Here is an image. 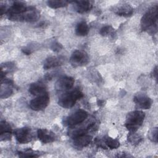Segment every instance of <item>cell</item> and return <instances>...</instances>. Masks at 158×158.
<instances>
[{"mask_svg": "<svg viewBox=\"0 0 158 158\" xmlns=\"http://www.w3.org/2000/svg\"><path fill=\"white\" fill-rule=\"evenodd\" d=\"M153 73H154V75L155 76V78H157V67H155L154 71H153Z\"/></svg>", "mask_w": 158, "mask_h": 158, "instance_id": "obj_27", "label": "cell"}, {"mask_svg": "<svg viewBox=\"0 0 158 158\" xmlns=\"http://www.w3.org/2000/svg\"><path fill=\"white\" fill-rule=\"evenodd\" d=\"M29 92L34 96H39L46 93V88L43 83L37 82L30 85L28 89Z\"/></svg>", "mask_w": 158, "mask_h": 158, "instance_id": "obj_16", "label": "cell"}, {"mask_svg": "<svg viewBox=\"0 0 158 158\" xmlns=\"http://www.w3.org/2000/svg\"><path fill=\"white\" fill-rule=\"evenodd\" d=\"M145 117V114L141 110L129 112L126 117L125 126L130 132H136L141 126Z\"/></svg>", "mask_w": 158, "mask_h": 158, "instance_id": "obj_2", "label": "cell"}, {"mask_svg": "<svg viewBox=\"0 0 158 158\" xmlns=\"http://www.w3.org/2000/svg\"><path fill=\"white\" fill-rule=\"evenodd\" d=\"M133 101L139 108L143 109H149L152 105L151 99L143 93L136 94L133 98Z\"/></svg>", "mask_w": 158, "mask_h": 158, "instance_id": "obj_9", "label": "cell"}, {"mask_svg": "<svg viewBox=\"0 0 158 158\" xmlns=\"http://www.w3.org/2000/svg\"><path fill=\"white\" fill-rule=\"evenodd\" d=\"M88 117V113L84 110L80 109L68 116L64 120L65 125L73 126L82 123Z\"/></svg>", "mask_w": 158, "mask_h": 158, "instance_id": "obj_7", "label": "cell"}, {"mask_svg": "<svg viewBox=\"0 0 158 158\" xmlns=\"http://www.w3.org/2000/svg\"><path fill=\"white\" fill-rule=\"evenodd\" d=\"M83 97V93L79 89H75L69 92H67L60 96L58 104L62 107L69 109L72 107L77 101Z\"/></svg>", "mask_w": 158, "mask_h": 158, "instance_id": "obj_3", "label": "cell"}, {"mask_svg": "<svg viewBox=\"0 0 158 158\" xmlns=\"http://www.w3.org/2000/svg\"><path fill=\"white\" fill-rule=\"evenodd\" d=\"M49 102V96L48 92L37 96L36 98L32 99L30 102V108L36 111L44 109Z\"/></svg>", "mask_w": 158, "mask_h": 158, "instance_id": "obj_6", "label": "cell"}, {"mask_svg": "<svg viewBox=\"0 0 158 158\" xmlns=\"http://www.w3.org/2000/svg\"><path fill=\"white\" fill-rule=\"evenodd\" d=\"M75 83L74 79L69 76H64L60 78L56 83V88L57 90H67L71 89Z\"/></svg>", "mask_w": 158, "mask_h": 158, "instance_id": "obj_10", "label": "cell"}, {"mask_svg": "<svg viewBox=\"0 0 158 158\" xmlns=\"http://www.w3.org/2000/svg\"><path fill=\"white\" fill-rule=\"evenodd\" d=\"M102 141L106 148H109V149H117L120 146V143L117 139H114L108 136H105Z\"/></svg>", "mask_w": 158, "mask_h": 158, "instance_id": "obj_20", "label": "cell"}, {"mask_svg": "<svg viewBox=\"0 0 158 158\" xmlns=\"http://www.w3.org/2000/svg\"><path fill=\"white\" fill-rule=\"evenodd\" d=\"M148 137L151 141L156 143H157V127L153 128L149 130L148 133Z\"/></svg>", "mask_w": 158, "mask_h": 158, "instance_id": "obj_25", "label": "cell"}, {"mask_svg": "<svg viewBox=\"0 0 158 158\" xmlns=\"http://www.w3.org/2000/svg\"><path fill=\"white\" fill-rule=\"evenodd\" d=\"M28 7L21 1H15L12 5L6 10L7 17L10 20L22 21V17L27 10Z\"/></svg>", "mask_w": 158, "mask_h": 158, "instance_id": "obj_4", "label": "cell"}, {"mask_svg": "<svg viewBox=\"0 0 158 158\" xmlns=\"http://www.w3.org/2000/svg\"><path fill=\"white\" fill-rule=\"evenodd\" d=\"M4 83L5 84V86H1V98H8L12 93V89L11 86L13 83L9 79H4Z\"/></svg>", "mask_w": 158, "mask_h": 158, "instance_id": "obj_17", "label": "cell"}, {"mask_svg": "<svg viewBox=\"0 0 158 158\" xmlns=\"http://www.w3.org/2000/svg\"><path fill=\"white\" fill-rule=\"evenodd\" d=\"M72 2L75 4V10L80 14H83L89 11L93 7L91 2L89 1H75Z\"/></svg>", "mask_w": 158, "mask_h": 158, "instance_id": "obj_14", "label": "cell"}, {"mask_svg": "<svg viewBox=\"0 0 158 158\" xmlns=\"http://www.w3.org/2000/svg\"><path fill=\"white\" fill-rule=\"evenodd\" d=\"M64 57L62 56H51L47 58L44 62L43 67L44 69L48 70L52 68L57 67L62 65L64 62Z\"/></svg>", "mask_w": 158, "mask_h": 158, "instance_id": "obj_13", "label": "cell"}, {"mask_svg": "<svg viewBox=\"0 0 158 158\" xmlns=\"http://www.w3.org/2000/svg\"><path fill=\"white\" fill-rule=\"evenodd\" d=\"M114 29L110 25H106L103 27H102L100 30L99 33L102 36H109V35H112L114 33Z\"/></svg>", "mask_w": 158, "mask_h": 158, "instance_id": "obj_22", "label": "cell"}, {"mask_svg": "<svg viewBox=\"0 0 158 158\" xmlns=\"http://www.w3.org/2000/svg\"><path fill=\"white\" fill-rule=\"evenodd\" d=\"M51 48L52 51H54L55 52H58L61 50V49L62 48V46L57 42H54L52 44Z\"/></svg>", "mask_w": 158, "mask_h": 158, "instance_id": "obj_26", "label": "cell"}, {"mask_svg": "<svg viewBox=\"0 0 158 158\" xmlns=\"http://www.w3.org/2000/svg\"><path fill=\"white\" fill-rule=\"evenodd\" d=\"M37 136L39 140L44 144L53 142L56 139L55 134L47 129L38 130Z\"/></svg>", "mask_w": 158, "mask_h": 158, "instance_id": "obj_11", "label": "cell"}, {"mask_svg": "<svg viewBox=\"0 0 158 158\" xmlns=\"http://www.w3.org/2000/svg\"><path fill=\"white\" fill-rule=\"evenodd\" d=\"M89 32V27L85 21H81L77 23L75 28V33L78 36H86Z\"/></svg>", "mask_w": 158, "mask_h": 158, "instance_id": "obj_19", "label": "cell"}, {"mask_svg": "<svg viewBox=\"0 0 158 158\" xmlns=\"http://www.w3.org/2000/svg\"><path fill=\"white\" fill-rule=\"evenodd\" d=\"M19 156L20 157H38L39 154L38 153H36L34 152L33 150L29 149L25 150L24 152H19Z\"/></svg>", "mask_w": 158, "mask_h": 158, "instance_id": "obj_23", "label": "cell"}, {"mask_svg": "<svg viewBox=\"0 0 158 158\" xmlns=\"http://www.w3.org/2000/svg\"><path fill=\"white\" fill-rule=\"evenodd\" d=\"M72 139L74 146L78 149L83 148L84 147L87 146L92 141V137L86 133L75 137Z\"/></svg>", "mask_w": 158, "mask_h": 158, "instance_id": "obj_12", "label": "cell"}, {"mask_svg": "<svg viewBox=\"0 0 158 158\" xmlns=\"http://www.w3.org/2000/svg\"><path fill=\"white\" fill-rule=\"evenodd\" d=\"M0 130L1 141L10 139L12 128L8 123L6 121H1L0 123Z\"/></svg>", "mask_w": 158, "mask_h": 158, "instance_id": "obj_15", "label": "cell"}, {"mask_svg": "<svg viewBox=\"0 0 158 158\" xmlns=\"http://www.w3.org/2000/svg\"><path fill=\"white\" fill-rule=\"evenodd\" d=\"M158 14V7L155 6L149 9L142 17L141 20V27L142 30H149L152 33L157 32V21Z\"/></svg>", "mask_w": 158, "mask_h": 158, "instance_id": "obj_1", "label": "cell"}, {"mask_svg": "<svg viewBox=\"0 0 158 158\" xmlns=\"http://www.w3.org/2000/svg\"><path fill=\"white\" fill-rule=\"evenodd\" d=\"M70 62L75 67L83 66L89 62V56L84 51L75 50L72 54Z\"/></svg>", "mask_w": 158, "mask_h": 158, "instance_id": "obj_5", "label": "cell"}, {"mask_svg": "<svg viewBox=\"0 0 158 158\" xmlns=\"http://www.w3.org/2000/svg\"><path fill=\"white\" fill-rule=\"evenodd\" d=\"M69 2L64 0H49L47 1V4L51 8L58 9L67 6Z\"/></svg>", "mask_w": 158, "mask_h": 158, "instance_id": "obj_21", "label": "cell"}, {"mask_svg": "<svg viewBox=\"0 0 158 158\" xmlns=\"http://www.w3.org/2000/svg\"><path fill=\"white\" fill-rule=\"evenodd\" d=\"M14 135L17 141L20 144H27L32 139V133L30 128L22 127L17 129L14 131Z\"/></svg>", "mask_w": 158, "mask_h": 158, "instance_id": "obj_8", "label": "cell"}, {"mask_svg": "<svg viewBox=\"0 0 158 158\" xmlns=\"http://www.w3.org/2000/svg\"><path fill=\"white\" fill-rule=\"evenodd\" d=\"M133 9L129 4H123L119 6L115 10V13L120 16L128 17L131 16L133 13Z\"/></svg>", "mask_w": 158, "mask_h": 158, "instance_id": "obj_18", "label": "cell"}, {"mask_svg": "<svg viewBox=\"0 0 158 158\" xmlns=\"http://www.w3.org/2000/svg\"><path fill=\"white\" fill-rule=\"evenodd\" d=\"M142 138L139 135L135 133V132L130 133V135L128 136V141L133 144H138L141 141Z\"/></svg>", "mask_w": 158, "mask_h": 158, "instance_id": "obj_24", "label": "cell"}]
</instances>
